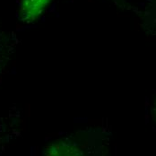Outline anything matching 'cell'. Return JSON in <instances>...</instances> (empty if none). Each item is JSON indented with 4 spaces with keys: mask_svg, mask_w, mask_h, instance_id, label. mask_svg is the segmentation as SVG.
<instances>
[{
    "mask_svg": "<svg viewBox=\"0 0 156 156\" xmlns=\"http://www.w3.org/2000/svg\"><path fill=\"white\" fill-rule=\"evenodd\" d=\"M44 156H87L76 144L66 140L57 141L48 145Z\"/></svg>",
    "mask_w": 156,
    "mask_h": 156,
    "instance_id": "1",
    "label": "cell"
},
{
    "mask_svg": "<svg viewBox=\"0 0 156 156\" xmlns=\"http://www.w3.org/2000/svg\"><path fill=\"white\" fill-rule=\"evenodd\" d=\"M50 0H22L21 13L25 20H33L46 7Z\"/></svg>",
    "mask_w": 156,
    "mask_h": 156,
    "instance_id": "2",
    "label": "cell"
},
{
    "mask_svg": "<svg viewBox=\"0 0 156 156\" xmlns=\"http://www.w3.org/2000/svg\"><path fill=\"white\" fill-rule=\"evenodd\" d=\"M5 65V60H4V57H0V72L3 70Z\"/></svg>",
    "mask_w": 156,
    "mask_h": 156,
    "instance_id": "3",
    "label": "cell"
}]
</instances>
